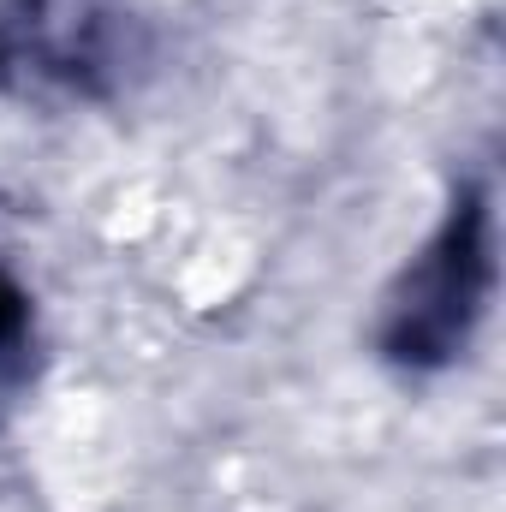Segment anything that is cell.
I'll list each match as a JSON object with an SVG mask.
<instances>
[{
	"label": "cell",
	"instance_id": "obj_1",
	"mask_svg": "<svg viewBox=\"0 0 506 512\" xmlns=\"http://www.w3.org/2000/svg\"><path fill=\"white\" fill-rule=\"evenodd\" d=\"M18 322H24V310H18V292L0 280V340H12V334H18Z\"/></svg>",
	"mask_w": 506,
	"mask_h": 512
}]
</instances>
